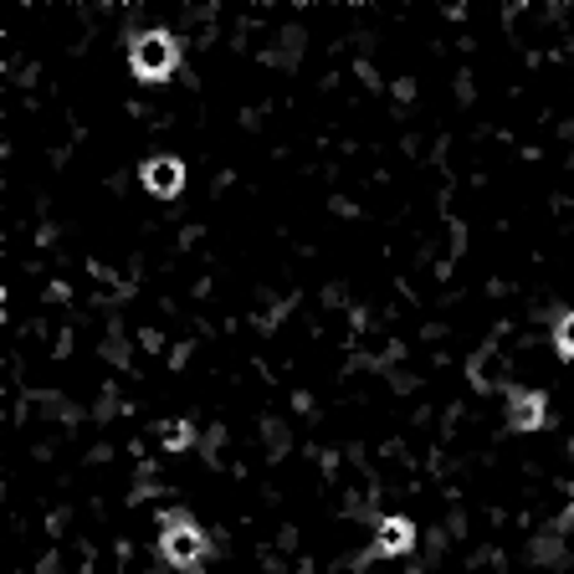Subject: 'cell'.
Here are the masks:
<instances>
[{
    "label": "cell",
    "instance_id": "obj_1",
    "mask_svg": "<svg viewBox=\"0 0 574 574\" xmlns=\"http://www.w3.org/2000/svg\"><path fill=\"white\" fill-rule=\"evenodd\" d=\"M129 62H133V77H144V83H164V77L180 67V42L170 31H139L129 46Z\"/></svg>",
    "mask_w": 574,
    "mask_h": 574
},
{
    "label": "cell",
    "instance_id": "obj_2",
    "mask_svg": "<svg viewBox=\"0 0 574 574\" xmlns=\"http://www.w3.org/2000/svg\"><path fill=\"white\" fill-rule=\"evenodd\" d=\"M160 554L175 570H195V564L206 560V533H201V523H191V518H164Z\"/></svg>",
    "mask_w": 574,
    "mask_h": 574
},
{
    "label": "cell",
    "instance_id": "obj_3",
    "mask_svg": "<svg viewBox=\"0 0 574 574\" xmlns=\"http://www.w3.org/2000/svg\"><path fill=\"white\" fill-rule=\"evenodd\" d=\"M139 180H144V191L149 195H180L185 191V164L175 160V154H154V160H144L139 164Z\"/></svg>",
    "mask_w": 574,
    "mask_h": 574
},
{
    "label": "cell",
    "instance_id": "obj_4",
    "mask_svg": "<svg viewBox=\"0 0 574 574\" xmlns=\"http://www.w3.org/2000/svg\"><path fill=\"white\" fill-rule=\"evenodd\" d=\"M508 426L513 431H544L549 405L539 390H508Z\"/></svg>",
    "mask_w": 574,
    "mask_h": 574
},
{
    "label": "cell",
    "instance_id": "obj_5",
    "mask_svg": "<svg viewBox=\"0 0 574 574\" xmlns=\"http://www.w3.org/2000/svg\"><path fill=\"white\" fill-rule=\"evenodd\" d=\"M415 549V523L411 518H385L380 533H375V554H385V560H405Z\"/></svg>",
    "mask_w": 574,
    "mask_h": 574
},
{
    "label": "cell",
    "instance_id": "obj_6",
    "mask_svg": "<svg viewBox=\"0 0 574 574\" xmlns=\"http://www.w3.org/2000/svg\"><path fill=\"white\" fill-rule=\"evenodd\" d=\"M554 349H560L564 359H574V313H564L560 324H554Z\"/></svg>",
    "mask_w": 574,
    "mask_h": 574
},
{
    "label": "cell",
    "instance_id": "obj_7",
    "mask_svg": "<svg viewBox=\"0 0 574 574\" xmlns=\"http://www.w3.org/2000/svg\"><path fill=\"white\" fill-rule=\"evenodd\" d=\"M570 513H574V498H570Z\"/></svg>",
    "mask_w": 574,
    "mask_h": 574
}]
</instances>
